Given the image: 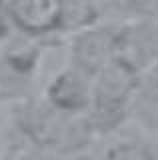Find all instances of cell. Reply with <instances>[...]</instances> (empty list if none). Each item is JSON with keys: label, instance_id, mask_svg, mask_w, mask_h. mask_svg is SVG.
I'll return each instance as SVG.
<instances>
[{"label": "cell", "instance_id": "cell-1", "mask_svg": "<svg viewBox=\"0 0 158 160\" xmlns=\"http://www.w3.org/2000/svg\"><path fill=\"white\" fill-rule=\"evenodd\" d=\"M8 22L28 36H48L66 24V0H6Z\"/></svg>", "mask_w": 158, "mask_h": 160}, {"label": "cell", "instance_id": "cell-2", "mask_svg": "<svg viewBox=\"0 0 158 160\" xmlns=\"http://www.w3.org/2000/svg\"><path fill=\"white\" fill-rule=\"evenodd\" d=\"M116 44L118 26H84L74 34L70 42V64L94 76L102 66L116 58Z\"/></svg>", "mask_w": 158, "mask_h": 160}, {"label": "cell", "instance_id": "cell-3", "mask_svg": "<svg viewBox=\"0 0 158 160\" xmlns=\"http://www.w3.org/2000/svg\"><path fill=\"white\" fill-rule=\"evenodd\" d=\"M116 58L130 66L136 74L158 60V22L134 18L118 26Z\"/></svg>", "mask_w": 158, "mask_h": 160}, {"label": "cell", "instance_id": "cell-4", "mask_svg": "<svg viewBox=\"0 0 158 160\" xmlns=\"http://www.w3.org/2000/svg\"><path fill=\"white\" fill-rule=\"evenodd\" d=\"M92 100V74L68 64L46 88V104L58 112L84 116Z\"/></svg>", "mask_w": 158, "mask_h": 160}, {"label": "cell", "instance_id": "cell-5", "mask_svg": "<svg viewBox=\"0 0 158 160\" xmlns=\"http://www.w3.org/2000/svg\"><path fill=\"white\" fill-rule=\"evenodd\" d=\"M88 160H158V148L138 130L116 128L102 136Z\"/></svg>", "mask_w": 158, "mask_h": 160}, {"label": "cell", "instance_id": "cell-6", "mask_svg": "<svg viewBox=\"0 0 158 160\" xmlns=\"http://www.w3.org/2000/svg\"><path fill=\"white\" fill-rule=\"evenodd\" d=\"M34 62L24 56H10L0 62V102L20 98L30 86Z\"/></svg>", "mask_w": 158, "mask_h": 160}]
</instances>
